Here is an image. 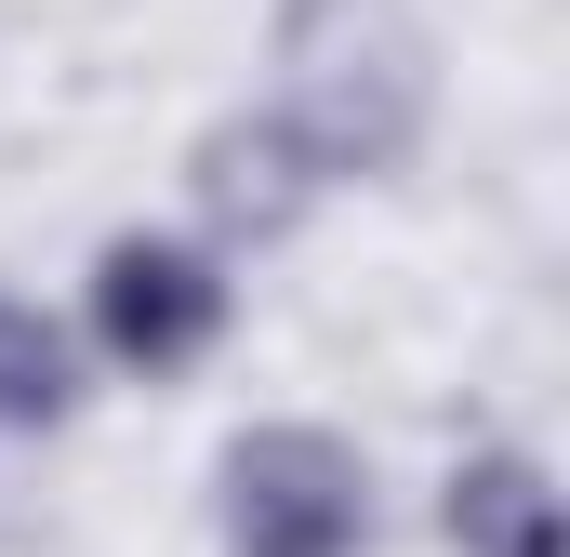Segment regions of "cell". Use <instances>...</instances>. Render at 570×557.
<instances>
[{"label":"cell","mask_w":570,"mask_h":557,"mask_svg":"<svg viewBox=\"0 0 570 557\" xmlns=\"http://www.w3.org/2000/svg\"><path fill=\"white\" fill-rule=\"evenodd\" d=\"M67 399H80V385H67V332L0 292V424H53Z\"/></svg>","instance_id":"cell-5"},{"label":"cell","mask_w":570,"mask_h":557,"mask_svg":"<svg viewBox=\"0 0 570 557\" xmlns=\"http://www.w3.org/2000/svg\"><path fill=\"white\" fill-rule=\"evenodd\" d=\"M226 531H239V557H358L372 478L318 424H253L226 451Z\"/></svg>","instance_id":"cell-1"},{"label":"cell","mask_w":570,"mask_h":557,"mask_svg":"<svg viewBox=\"0 0 570 557\" xmlns=\"http://www.w3.org/2000/svg\"><path fill=\"white\" fill-rule=\"evenodd\" d=\"M305 186H318V146H305V120L292 107H266V120H226V134L199 146V199H213V226H292L305 213Z\"/></svg>","instance_id":"cell-3"},{"label":"cell","mask_w":570,"mask_h":557,"mask_svg":"<svg viewBox=\"0 0 570 557\" xmlns=\"http://www.w3.org/2000/svg\"><path fill=\"white\" fill-rule=\"evenodd\" d=\"M451 545L464 557H558V491L531 451H478L451 478Z\"/></svg>","instance_id":"cell-4"},{"label":"cell","mask_w":570,"mask_h":557,"mask_svg":"<svg viewBox=\"0 0 570 557\" xmlns=\"http://www.w3.org/2000/svg\"><path fill=\"white\" fill-rule=\"evenodd\" d=\"M94 332H107V359H134V372H186V359L226 332V278L199 266V253H173V240H120V253L94 266Z\"/></svg>","instance_id":"cell-2"}]
</instances>
